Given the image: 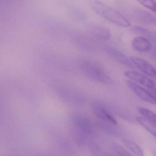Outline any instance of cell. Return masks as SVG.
<instances>
[{"instance_id": "6da1fadb", "label": "cell", "mask_w": 156, "mask_h": 156, "mask_svg": "<svg viewBox=\"0 0 156 156\" xmlns=\"http://www.w3.org/2000/svg\"><path fill=\"white\" fill-rule=\"evenodd\" d=\"M90 5L97 13L111 23L122 28L130 26L129 21L123 15L108 5L98 1H92Z\"/></svg>"}, {"instance_id": "7a4b0ae2", "label": "cell", "mask_w": 156, "mask_h": 156, "mask_svg": "<svg viewBox=\"0 0 156 156\" xmlns=\"http://www.w3.org/2000/svg\"><path fill=\"white\" fill-rule=\"evenodd\" d=\"M81 71L89 79L102 83H109L111 79L105 70L98 63L88 59L79 62Z\"/></svg>"}, {"instance_id": "3957f363", "label": "cell", "mask_w": 156, "mask_h": 156, "mask_svg": "<svg viewBox=\"0 0 156 156\" xmlns=\"http://www.w3.org/2000/svg\"><path fill=\"white\" fill-rule=\"evenodd\" d=\"M127 85L140 98L150 104L156 105V99L150 91L130 80L127 81Z\"/></svg>"}, {"instance_id": "277c9868", "label": "cell", "mask_w": 156, "mask_h": 156, "mask_svg": "<svg viewBox=\"0 0 156 156\" xmlns=\"http://www.w3.org/2000/svg\"><path fill=\"white\" fill-rule=\"evenodd\" d=\"M125 75L130 81L140 84L149 89L156 87V83L147 76L143 74L136 71H128L125 72Z\"/></svg>"}, {"instance_id": "5b68a950", "label": "cell", "mask_w": 156, "mask_h": 156, "mask_svg": "<svg viewBox=\"0 0 156 156\" xmlns=\"http://www.w3.org/2000/svg\"><path fill=\"white\" fill-rule=\"evenodd\" d=\"M132 16L136 21L144 25L156 26V18L148 12L136 9L132 12Z\"/></svg>"}, {"instance_id": "8992f818", "label": "cell", "mask_w": 156, "mask_h": 156, "mask_svg": "<svg viewBox=\"0 0 156 156\" xmlns=\"http://www.w3.org/2000/svg\"><path fill=\"white\" fill-rule=\"evenodd\" d=\"M130 59L134 65L136 66L146 75L156 80V69L152 65L139 57L133 56Z\"/></svg>"}, {"instance_id": "52a82bcc", "label": "cell", "mask_w": 156, "mask_h": 156, "mask_svg": "<svg viewBox=\"0 0 156 156\" xmlns=\"http://www.w3.org/2000/svg\"><path fill=\"white\" fill-rule=\"evenodd\" d=\"M106 52L112 60L129 67L134 68L135 66L133 64L131 59H129L123 53L118 51L116 49L112 48H107L105 49Z\"/></svg>"}, {"instance_id": "ba28073f", "label": "cell", "mask_w": 156, "mask_h": 156, "mask_svg": "<svg viewBox=\"0 0 156 156\" xmlns=\"http://www.w3.org/2000/svg\"><path fill=\"white\" fill-rule=\"evenodd\" d=\"M94 111L98 117L113 125H117V121L113 115L103 106L95 104L94 106Z\"/></svg>"}, {"instance_id": "9c48e42d", "label": "cell", "mask_w": 156, "mask_h": 156, "mask_svg": "<svg viewBox=\"0 0 156 156\" xmlns=\"http://www.w3.org/2000/svg\"><path fill=\"white\" fill-rule=\"evenodd\" d=\"M89 30L92 36L98 41H108L111 36L110 31L108 29L100 25H92Z\"/></svg>"}, {"instance_id": "30bf717a", "label": "cell", "mask_w": 156, "mask_h": 156, "mask_svg": "<svg viewBox=\"0 0 156 156\" xmlns=\"http://www.w3.org/2000/svg\"><path fill=\"white\" fill-rule=\"evenodd\" d=\"M133 48L138 51L144 52L148 51L151 49V44L149 41L144 37H137L132 41Z\"/></svg>"}, {"instance_id": "8fae6325", "label": "cell", "mask_w": 156, "mask_h": 156, "mask_svg": "<svg viewBox=\"0 0 156 156\" xmlns=\"http://www.w3.org/2000/svg\"><path fill=\"white\" fill-rule=\"evenodd\" d=\"M136 121L156 138V124L149 121L143 117L136 118Z\"/></svg>"}, {"instance_id": "7c38bea8", "label": "cell", "mask_w": 156, "mask_h": 156, "mask_svg": "<svg viewBox=\"0 0 156 156\" xmlns=\"http://www.w3.org/2000/svg\"><path fill=\"white\" fill-rule=\"evenodd\" d=\"M124 144L134 154L137 156H144V152L139 145L130 140L124 139L123 140Z\"/></svg>"}, {"instance_id": "4fadbf2b", "label": "cell", "mask_w": 156, "mask_h": 156, "mask_svg": "<svg viewBox=\"0 0 156 156\" xmlns=\"http://www.w3.org/2000/svg\"><path fill=\"white\" fill-rule=\"evenodd\" d=\"M139 112L144 118L151 122L156 124V114L147 108L143 107L139 108Z\"/></svg>"}, {"instance_id": "5bb4252c", "label": "cell", "mask_w": 156, "mask_h": 156, "mask_svg": "<svg viewBox=\"0 0 156 156\" xmlns=\"http://www.w3.org/2000/svg\"><path fill=\"white\" fill-rule=\"evenodd\" d=\"M132 32L134 33L135 34H139V35H142V36H146L149 38H156L155 35L153 34V33L151 32V31L144 29L142 27H135L132 29Z\"/></svg>"}, {"instance_id": "9a60e30c", "label": "cell", "mask_w": 156, "mask_h": 156, "mask_svg": "<svg viewBox=\"0 0 156 156\" xmlns=\"http://www.w3.org/2000/svg\"><path fill=\"white\" fill-rule=\"evenodd\" d=\"M143 7L147 8L156 13V2L153 1H138Z\"/></svg>"}, {"instance_id": "2e32d148", "label": "cell", "mask_w": 156, "mask_h": 156, "mask_svg": "<svg viewBox=\"0 0 156 156\" xmlns=\"http://www.w3.org/2000/svg\"><path fill=\"white\" fill-rule=\"evenodd\" d=\"M113 148L120 156H133L123 147L116 143L113 145Z\"/></svg>"}, {"instance_id": "e0dca14e", "label": "cell", "mask_w": 156, "mask_h": 156, "mask_svg": "<svg viewBox=\"0 0 156 156\" xmlns=\"http://www.w3.org/2000/svg\"><path fill=\"white\" fill-rule=\"evenodd\" d=\"M149 90L151 93L153 95V96H154L156 99V87L149 89Z\"/></svg>"}, {"instance_id": "ac0fdd59", "label": "cell", "mask_w": 156, "mask_h": 156, "mask_svg": "<svg viewBox=\"0 0 156 156\" xmlns=\"http://www.w3.org/2000/svg\"><path fill=\"white\" fill-rule=\"evenodd\" d=\"M104 156H111V155H108V154H106V155H104Z\"/></svg>"}, {"instance_id": "d6986e66", "label": "cell", "mask_w": 156, "mask_h": 156, "mask_svg": "<svg viewBox=\"0 0 156 156\" xmlns=\"http://www.w3.org/2000/svg\"></svg>"}]
</instances>
